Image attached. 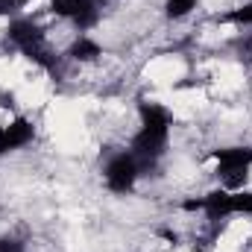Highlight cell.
I'll use <instances>...</instances> for the list:
<instances>
[{"label":"cell","instance_id":"obj_1","mask_svg":"<svg viewBox=\"0 0 252 252\" xmlns=\"http://www.w3.org/2000/svg\"><path fill=\"white\" fill-rule=\"evenodd\" d=\"M170 132H173V112L167 106L156 100L138 103V129L129 138V153L138 158L141 173L161 161L170 144Z\"/></svg>","mask_w":252,"mask_h":252},{"label":"cell","instance_id":"obj_2","mask_svg":"<svg viewBox=\"0 0 252 252\" xmlns=\"http://www.w3.org/2000/svg\"><path fill=\"white\" fill-rule=\"evenodd\" d=\"M214 161V176L220 182V188L226 190H241L250 182L252 170V144H229V147H217L208 153Z\"/></svg>","mask_w":252,"mask_h":252},{"label":"cell","instance_id":"obj_3","mask_svg":"<svg viewBox=\"0 0 252 252\" xmlns=\"http://www.w3.org/2000/svg\"><path fill=\"white\" fill-rule=\"evenodd\" d=\"M138 179H141V164H138V158L129 150H118V153H112L106 158V164H103V185H106L109 193L126 196V193L135 190Z\"/></svg>","mask_w":252,"mask_h":252},{"label":"cell","instance_id":"obj_4","mask_svg":"<svg viewBox=\"0 0 252 252\" xmlns=\"http://www.w3.org/2000/svg\"><path fill=\"white\" fill-rule=\"evenodd\" d=\"M3 38H6V44H12L18 53H27V50H32V47L47 44V30H44L35 18L18 15V18L6 21V27H3Z\"/></svg>","mask_w":252,"mask_h":252},{"label":"cell","instance_id":"obj_5","mask_svg":"<svg viewBox=\"0 0 252 252\" xmlns=\"http://www.w3.org/2000/svg\"><path fill=\"white\" fill-rule=\"evenodd\" d=\"M38 135V126L27 115H12L6 124H0V158H6L9 153L27 150Z\"/></svg>","mask_w":252,"mask_h":252},{"label":"cell","instance_id":"obj_6","mask_svg":"<svg viewBox=\"0 0 252 252\" xmlns=\"http://www.w3.org/2000/svg\"><path fill=\"white\" fill-rule=\"evenodd\" d=\"M103 56H106L103 44H100L94 35H88V32H76V35L70 38L67 50H64V59L73 62V64H97Z\"/></svg>","mask_w":252,"mask_h":252},{"label":"cell","instance_id":"obj_7","mask_svg":"<svg viewBox=\"0 0 252 252\" xmlns=\"http://www.w3.org/2000/svg\"><path fill=\"white\" fill-rule=\"evenodd\" d=\"M94 6H100V3H94V0H47V12L59 21H67V24H76Z\"/></svg>","mask_w":252,"mask_h":252},{"label":"cell","instance_id":"obj_8","mask_svg":"<svg viewBox=\"0 0 252 252\" xmlns=\"http://www.w3.org/2000/svg\"><path fill=\"white\" fill-rule=\"evenodd\" d=\"M161 9H164V18L167 21L179 24V21H188L190 15L199 9V0H164Z\"/></svg>","mask_w":252,"mask_h":252},{"label":"cell","instance_id":"obj_9","mask_svg":"<svg viewBox=\"0 0 252 252\" xmlns=\"http://www.w3.org/2000/svg\"><path fill=\"white\" fill-rule=\"evenodd\" d=\"M220 24H235V27H252V0L229 9L226 15H220Z\"/></svg>","mask_w":252,"mask_h":252},{"label":"cell","instance_id":"obj_10","mask_svg":"<svg viewBox=\"0 0 252 252\" xmlns=\"http://www.w3.org/2000/svg\"><path fill=\"white\" fill-rule=\"evenodd\" d=\"M27 3H30V0H0V18H3V21H12V18L24 15Z\"/></svg>","mask_w":252,"mask_h":252},{"label":"cell","instance_id":"obj_11","mask_svg":"<svg viewBox=\"0 0 252 252\" xmlns=\"http://www.w3.org/2000/svg\"><path fill=\"white\" fill-rule=\"evenodd\" d=\"M0 252H27V241L21 235L6 232V235H0Z\"/></svg>","mask_w":252,"mask_h":252},{"label":"cell","instance_id":"obj_12","mask_svg":"<svg viewBox=\"0 0 252 252\" xmlns=\"http://www.w3.org/2000/svg\"><path fill=\"white\" fill-rule=\"evenodd\" d=\"M0 112H15V94L12 91H0Z\"/></svg>","mask_w":252,"mask_h":252},{"label":"cell","instance_id":"obj_13","mask_svg":"<svg viewBox=\"0 0 252 252\" xmlns=\"http://www.w3.org/2000/svg\"><path fill=\"white\" fill-rule=\"evenodd\" d=\"M94 3H106V0H94Z\"/></svg>","mask_w":252,"mask_h":252}]
</instances>
